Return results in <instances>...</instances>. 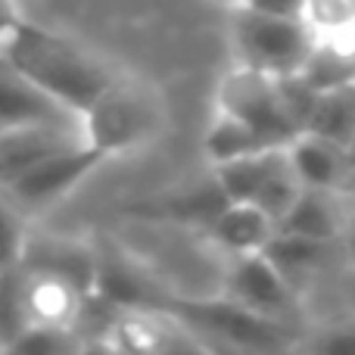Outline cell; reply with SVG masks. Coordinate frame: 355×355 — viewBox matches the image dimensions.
I'll list each match as a JSON object with an SVG mask.
<instances>
[{"mask_svg": "<svg viewBox=\"0 0 355 355\" xmlns=\"http://www.w3.org/2000/svg\"><path fill=\"white\" fill-rule=\"evenodd\" d=\"M200 147H202V156H206L209 168H212V166H221V162L237 159V156L256 153V150L281 147V144L265 141L252 125L240 122L237 116L221 112V110L212 106V116H209V125H206V131H202Z\"/></svg>", "mask_w": 355, "mask_h": 355, "instance_id": "ac0fdd59", "label": "cell"}, {"mask_svg": "<svg viewBox=\"0 0 355 355\" xmlns=\"http://www.w3.org/2000/svg\"><path fill=\"white\" fill-rule=\"evenodd\" d=\"M215 293L240 302V306L293 324L306 327V296L271 265L265 252H243V256H225L218 271V290Z\"/></svg>", "mask_w": 355, "mask_h": 355, "instance_id": "8992f818", "label": "cell"}, {"mask_svg": "<svg viewBox=\"0 0 355 355\" xmlns=\"http://www.w3.org/2000/svg\"><path fill=\"white\" fill-rule=\"evenodd\" d=\"M16 19H22V12H19L16 0H0V31H3L6 25H12Z\"/></svg>", "mask_w": 355, "mask_h": 355, "instance_id": "4316f807", "label": "cell"}, {"mask_svg": "<svg viewBox=\"0 0 355 355\" xmlns=\"http://www.w3.org/2000/svg\"><path fill=\"white\" fill-rule=\"evenodd\" d=\"M212 3L225 6V10H234V6H240V3H243V0H212Z\"/></svg>", "mask_w": 355, "mask_h": 355, "instance_id": "f1b7e54d", "label": "cell"}, {"mask_svg": "<svg viewBox=\"0 0 355 355\" xmlns=\"http://www.w3.org/2000/svg\"><path fill=\"white\" fill-rule=\"evenodd\" d=\"M227 12H231L227 41L234 62L262 69L268 75H293L302 69L312 50V35L300 16H271L246 6H234Z\"/></svg>", "mask_w": 355, "mask_h": 355, "instance_id": "277c9868", "label": "cell"}, {"mask_svg": "<svg viewBox=\"0 0 355 355\" xmlns=\"http://www.w3.org/2000/svg\"><path fill=\"white\" fill-rule=\"evenodd\" d=\"M349 159H352V168H355V141L349 144Z\"/></svg>", "mask_w": 355, "mask_h": 355, "instance_id": "f546056e", "label": "cell"}, {"mask_svg": "<svg viewBox=\"0 0 355 355\" xmlns=\"http://www.w3.org/2000/svg\"><path fill=\"white\" fill-rule=\"evenodd\" d=\"M81 119L44 87L0 60V128H22V125L44 122H75Z\"/></svg>", "mask_w": 355, "mask_h": 355, "instance_id": "5bb4252c", "label": "cell"}, {"mask_svg": "<svg viewBox=\"0 0 355 355\" xmlns=\"http://www.w3.org/2000/svg\"><path fill=\"white\" fill-rule=\"evenodd\" d=\"M212 181L218 184L225 200L256 202L275 221H281L284 212L302 193V181L290 166L287 144L265 147L256 153L237 156L231 162H221V166H212Z\"/></svg>", "mask_w": 355, "mask_h": 355, "instance_id": "5b68a950", "label": "cell"}, {"mask_svg": "<svg viewBox=\"0 0 355 355\" xmlns=\"http://www.w3.org/2000/svg\"><path fill=\"white\" fill-rule=\"evenodd\" d=\"M28 327V312H25V296H22V268L0 271V349Z\"/></svg>", "mask_w": 355, "mask_h": 355, "instance_id": "cb8c5ba5", "label": "cell"}, {"mask_svg": "<svg viewBox=\"0 0 355 355\" xmlns=\"http://www.w3.org/2000/svg\"><path fill=\"white\" fill-rule=\"evenodd\" d=\"M349 187L355 190V168H352V178H349Z\"/></svg>", "mask_w": 355, "mask_h": 355, "instance_id": "4dcf8cb0", "label": "cell"}, {"mask_svg": "<svg viewBox=\"0 0 355 355\" xmlns=\"http://www.w3.org/2000/svg\"><path fill=\"white\" fill-rule=\"evenodd\" d=\"M302 352H331V355H355V318L327 324L321 331H306L300 343Z\"/></svg>", "mask_w": 355, "mask_h": 355, "instance_id": "d4e9b609", "label": "cell"}, {"mask_svg": "<svg viewBox=\"0 0 355 355\" xmlns=\"http://www.w3.org/2000/svg\"><path fill=\"white\" fill-rule=\"evenodd\" d=\"M31 237V218L0 190V271L19 268Z\"/></svg>", "mask_w": 355, "mask_h": 355, "instance_id": "7402d4cb", "label": "cell"}, {"mask_svg": "<svg viewBox=\"0 0 355 355\" xmlns=\"http://www.w3.org/2000/svg\"><path fill=\"white\" fill-rule=\"evenodd\" d=\"M22 265L25 268L56 271V275L75 281L85 293H94V284H97V252L91 246L78 243V240L41 237V234L31 231Z\"/></svg>", "mask_w": 355, "mask_h": 355, "instance_id": "e0dca14e", "label": "cell"}, {"mask_svg": "<svg viewBox=\"0 0 355 355\" xmlns=\"http://www.w3.org/2000/svg\"><path fill=\"white\" fill-rule=\"evenodd\" d=\"M103 162H110L97 147L91 144H78L69 147L62 153H53L47 159H41L37 166H31L28 172L16 175L10 184H3V193L22 209L28 218L53 209L56 202H62L85 178H91Z\"/></svg>", "mask_w": 355, "mask_h": 355, "instance_id": "9c48e42d", "label": "cell"}, {"mask_svg": "<svg viewBox=\"0 0 355 355\" xmlns=\"http://www.w3.org/2000/svg\"><path fill=\"white\" fill-rule=\"evenodd\" d=\"M168 306L190 324L209 352H296L306 331L284 324L262 312L240 306L221 293L212 296H175Z\"/></svg>", "mask_w": 355, "mask_h": 355, "instance_id": "3957f363", "label": "cell"}, {"mask_svg": "<svg viewBox=\"0 0 355 355\" xmlns=\"http://www.w3.org/2000/svg\"><path fill=\"white\" fill-rule=\"evenodd\" d=\"M97 349L110 352H209L202 340L172 306H125L116 309Z\"/></svg>", "mask_w": 355, "mask_h": 355, "instance_id": "ba28073f", "label": "cell"}, {"mask_svg": "<svg viewBox=\"0 0 355 355\" xmlns=\"http://www.w3.org/2000/svg\"><path fill=\"white\" fill-rule=\"evenodd\" d=\"M262 252L302 296H306V290L327 271L334 256H343L340 243L300 237V234H287V231H275V237L268 240V246H265Z\"/></svg>", "mask_w": 355, "mask_h": 355, "instance_id": "2e32d148", "label": "cell"}, {"mask_svg": "<svg viewBox=\"0 0 355 355\" xmlns=\"http://www.w3.org/2000/svg\"><path fill=\"white\" fill-rule=\"evenodd\" d=\"M302 131H315V135L327 137V141H337L343 147H349L355 141V81L352 85L318 91Z\"/></svg>", "mask_w": 355, "mask_h": 355, "instance_id": "ffe728a7", "label": "cell"}, {"mask_svg": "<svg viewBox=\"0 0 355 355\" xmlns=\"http://www.w3.org/2000/svg\"><path fill=\"white\" fill-rule=\"evenodd\" d=\"M168 110L162 94L137 75L119 72L116 81L81 112V128L91 147L106 159H119L144 150L162 137Z\"/></svg>", "mask_w": 355, "mask_h": 355, "instance_id": "7a4b0ae2", "label": "cell"}, {"mask_svg": "<svg viewBox=\"0 0 355 355\" xmlns=\"http://www.w3.org/2000/svg\"><path fill=\"white\" fill-rule=\"evenodd\" d=\"M240 6L256 12H271V16H300L302 0H243Z\"/></svg>", "mask_w": 355, "mask_h": 355, "instance_id": "484cf974", "label": "cell"}, {"mask_svg": "<svg viewBox=\"0 0 355 355\" xmlns=\"http://www.w3.org/2000/svg\"><path fill=\"white\" fill-rule=\"evenodd\" d=\"M302 81L315 91L327 87L352 85L355 81V35L352 37H334V41H312L306 62L300 72Z\"/></svg>", "mask_w": 355, "mask_h": 355, "instance_id": "d6986e66", "label": "cell"}, {"mask_svg": "<svg viewBox=\"0 0 355 355\" xmlns=\"http://www.w3.org/2000/svg\"><path fill=\"white\" fill-rule=\"evenodd\" d=\"M87 144L81 119L75 122H44L22 125V128H0V187L16 175L28 172L41 159L62 153L69 147Z\"/></svg>", "mask_w": 355, "mask_h": 355, "instance_id": "8fae6325", "label": "cell"}, {"mask_svg": "<svg viewBox=\"0 0 355 355\" xmlns=\"http://www.w3.org/2000/svg\"><path fill=\"white\" fill-rule=\"evenodd\" d=\"M0 60L78 116L119 75L103 53L62 31L41 28L25 16L0 31Z\"/></svg>", "mask_w": 355, "mask_h": 355, "instance_id": "6da1fadb", "label": "cell"}, {"mask_svg": "<svg viewBox=\"0 0 355 355\" xmlns=\"http://www.w3.org/2000/svg\"><path fill=\"white\" fill-rule=\"evenodd\" d=\"M22 268V296L28 324H50V327H75L85 309L87 293L75 281L44 268Z\"/></svg>", "mask_w": 355, "mask_h": 355, "instance_id": "4fadbf2b", "label": "cell"}, {"mask_svg": "<svg viewBox=\"0 0 355 355\" xmlns=\"http://www.w3.org/2000/svg\"><path fill=\"white\" fill-rule=\"evenodd\" d=\"M287 156L302 187H346L352 178L349 147L327 141L315 131H300L290 137Z\"/></svg>", "mask_w": 355, "mask_h": 355, "instance_id": "9a60e30c", "label": "cell"}, {"mask_svg": "<svg viewBox=\"0 0 355 355\" xmlns=\"http://www.w3.org/2000/svg\"><path fill=\"white\" fill-rule=\"evenodd\" d=\"M275 231H277V221L262 206L243 202V200H227L200 227L202 240L218 252V259L243 256V252H262L268 246V240L275 237Z\"/></svg>", "mask_w": 355, "mask_h": 355, "instance_id": "7c38bea8", "label": "cell"}, {"mask_svg": "<svg viewBox=\"0 0 355 355\" xmlns=\"http://www.w3.org/2000/svg\"><path fill=\"white\" fill-rule=\"evenodd\" d=\"M212 106L252 125L271 144H287L293 135H300V125L284 103L281 75H268L243 62H231V69L218 78Z\"/></svg>", "mask_w": 355, "mask_h": 355, "instance_id": "52a82bcc", "label": "cell"}, {"mask_svg": "<svg viewBox=\"0 0 355 355\" xmlns=\"http://www.w3.org/2000/svg\"><path fill=\"white\" fill-rule=\"evenodd\" d=\"M355 218V190L346 187H302L296 202L277 221V231L340 243Z\"/></svg>", "mask_w": 355, "mask_h": 355, "instance_id": "30bf717a", "label": "cell"}, {"mask_svg": "<svg viewBox=\"0 0 355 355\" xmlns=\"http://www.w3.org/2000/svg\"><path fill=\"white\" fill-rule=\"evenodd\" d=\"M302 25L312 41H334V37L355 35V0H302Z\"/></svg>", "mask_w": 355, "mask_h": 355, "instance_id": "44dd1931", "label": "cell"}, {"mask_svg": "<svg viewBox=\"0 0 355 355\" xmlns=\"http://www.w3.org/2000/svg\"><path fill=\"white\" fill-rule=\"evenodd\" d=\"M85 340L75 327H50V324H28L6 352H31V355H62V352H81Z\"/></svg>", "mask_w": 355, "mask_h": 355, "instance_id": "603a6c76", "label": "cell"}, {"mask_svg": "<svg viewBox=\"0 0 355 355\" xmlns=\"http://www.w3.org/2000/svg\"><path fill=\"white\" fill-rule=\"evenodd\" d=\"M340 252L346 256V262L355 268V218H352V225H349V231L343 234V240H340Z\"/></svg>", "mask_w": 355, "mask_h": 355, "instance_id": "83f0119b", "label": "cell"}]
</instances>
